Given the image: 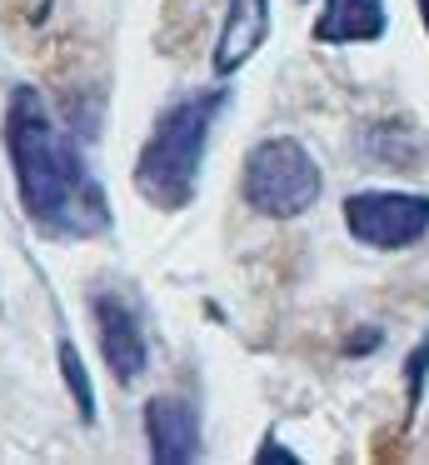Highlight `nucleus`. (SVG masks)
<instances>
[{
    "label": "nucleus",
    "instance_id": "1",
    "mask_svg": "<svg viewBox=\"0 0 429 465\" xmlns=\"http://www.w3.org/2000/svg\"><path fill=\"white\" fill-rule=\"evenodd\" d=\"M10 171H15L20 211L45 241H105L115 231V211L80 141L55 121L50 101L35 85H10L0 121Z\"/></svg>",
    "mask_w": 429,
    "mask_h": 465
},
{
    "label": "nucleus",
    "instance_id": "2",
    "mask_svg": "<svg viewBox=\"0 0 429 465\" xmlns=\"http://www.w3.org/2000/svg\"><path fill=\"white\" fill-rule=\"evenodd\" d=\"M229 85H200V91H180L165 111L155 115L145 145L135 155V191L155 211H185L195 201L200 165H205L215 121L229 111Z\"/></svg>",
    "mask_w": 429,
    "mask_h": 465
},
{
    "label": "nucleus",
    "instance_id": "3",
    "mask_svg": "<svg viewBox=\"0 0 429 465\" xmlns=\"http://www.w3.org/2000/svg\"><path fill=\"white\" fill-rule=\"evenodd\" d=\"M325 191V171L319 161L295 141V135H265L249 145L245 175H239V195L255 215L265 221H295Z\"/></svg>",
    "mask_w": 429,
    "mask_h": 465
},
{
    "label": "nucleus",
    "instance_id": "4",
    "mask_svg": "<svg viewBox=\"0 0 429 465\" xmlns=\"http://www.w3.org/2000/svg\"><path fill=\"white\" fill-rule=\"evenodd\" d=\"M345 225L369 251H409L429 235V195L419 191H355L345 195Z\"/></svg>",
    "mask_w": 429,
    "mask_h": 465
},
{
    "label": "nucleus",
    "instance_id": "5",
    "mask_svg": "<svg viewBox=\"0 0 429 465\" xmlns=\"http://www.w3.org/2000/svg\"><path fill=\"white\" fill-rule=\"evenodd\" d=\"M90 315H95V341L110 375L120 385H135L150 371V335L140 301L120 285H100V291H90Z\"/></svg>",
    "mask_w": 429,
    "mask_h": 465
},
{
    "label": "nucleus",
    "instance_id": "6",
    "mask_svg": "<svg viewBox=\"0 0 429 465\" xmlns=\"http://www.w3.org/2000/svg\"><path fill=\"white\" fill-rule=\"evenodd\" d=\"M145 440L155 465H190L200 460V411L185 395H155L145 401Z\"/></svg>",
    "mask_w": 429,
    "mask_h": 465
},
{
    "label": "nucleus",
    "instance_id": "7",
    "mask_svg": "<svg viewBox=\"0 0 429 465\" xmlns=\"http://www.w3.org/2000/svg\"><path fill=\"white\" fill-rule=\"evenodd\" d=\"M265 41H269V0H225V25H219L215 55H210L215 81H229L239 65H249Z\"/></svg>",
    "mask_w": 429,
    "mask_h": 465
},
{
    "label": "nucleus",
    "instance_id": "8",
    "mask_svg": "<svg viewBox=\"0 0 429 465\" xmlns=\"http://www.w3.org/2000/svg\"><path fill=\"white\" fill-rule=\"evenodd\" d=\"M385 31H389L385 0H325L309 35L319 45H375Z\"/></svg>",
    "mask_w": 429,
    "mask_h": 465
},
{
    "label": "nucleus",
    "instance_id": "9",
    "mask_svg": "<svg viewBox=\"0 0 429 465\" xmlns=\"http://www.w3.org/2000/svg\"><path fill=\"white\" fill-rule=\"evenodd\" d=\"M55 355H60V375H65V391H70V401H75L80 420H85V425H95V385H90V371L80 365L75 341H70V335H60Z\"/></svg>",
    "mask_w": 429,
    "mask_h": 465
},
{
    "label": "nucleus",
    "instance_id": "10",
    "mask_svg": "<svg viewBox=\"0 0 429 465\" xmlns=\"http://www.w3.org/2000/svg\"><path fill=\"white\" fill-rule=\"evenodd\" d=\"M424 375H429V331H424V341L409 351V411H414L419 395H424Z\"/></svg>",
    "mask_w": 429,
    "mask_h": 465
},
{
    "label": "nucleus",
    "instance_id": "11",
    "mask_svg": "<svg viewBox=\"0 0 429 465\" xmlns=\"http://www.w3.org/2000/svg\"><path fill=\"white\" fill-rule=\"evenodd\" d=\"M259 460H295V450H279V445H265V450H259Z\"/></svg>",
    "mask_w": 429,
    "mask_h": 465
},
{
    "label": "nucleus",
    "instance_id": "12",
    "mask_svg": "<svg viewBox=\"0 0 429 465\" xmlns=\"http://www.w3.org/2000/svg\"><path fill=\"white\" fill-rule=\"evenodd\" d=\"M419 21H424V31H429V0H419Z\"/></svg>",
    "mask_w": 429,
    "mask_h": 465
}]
</instances>
